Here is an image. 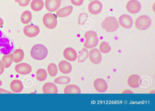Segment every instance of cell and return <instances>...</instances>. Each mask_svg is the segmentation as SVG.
<instances>
[{"label": "cell", "instance_id": "obj_4", "mask_svg": "<svg viewBox=\"0 0 155 111\" xmlns=\"http://www.w3.org/2000/svg\"><path fill=\"white\" fill-rule=\"evenodd\" d=\"M151 24V19L146 15L139 16L136 20L134 23L136 28L141 30L147 29L150 26Z\"/></svg>", "mask_w": 155, "mask_h": 111}, {"label": "cell", "instance_id": "obj_31", "mask_svg": "<svg viewBox=\"0 0 155 111\" xmlns=\"http://www.w3.org/2000/svg\"><path fill=\"white\" fill-rule=\"evenodd\" d=\"M84 0H71L72 4L75 6H79L83 4Z\"/></svg>", "mask_w": 155, "mask_h": 111}, {"label": "cell", "instance_id": "obj_18", "mask_svg": "<svg viewBox=\"0 0 155 111\" xmlns=\"http://www.w3.org/2000/svg\"><path fill=\"white\" fill-rule=\"evenodd\" d=\"M10 87L11 90L15 93H19L23 89L22 82L18 79H15L12 81L10 83Z\"/></svg>", "mask_w": 155, "mask_h": 111}, {"label": "cell", "instance_id": "obj_5", "mask_svg": "<svg viewBox=\"0 0 155 111\" xmlns=\"http://www.w3.org/2000/svg\"><path fill=\"white\" fill-rule=\"evenodd\" d=\"M43 22L44 25L48 28L53 29L57 24V20L56 15L51 13L45 14L43 18Z\"/></svg>", "mask_w": 155, "mask_h": 111}, {"label": "cell", "instance_id": "obj_26", "mask_svg": "<svg viewBox=\"0 0 155 111\" xmlns=\"http://www.w3.org/2000/svg\"><path fill=\"white\" fill-rule=\"evenodd\" d=\"M47 70L49 74L51 76H56L58 72V69L56 64L54 63H50L48 66Z\"/></svg>", "mask_w": 155, "mask_h": 111}, {"label": "cell", "instance_id": "obj_6", "mask_svg": "<svg viewBox=\"0 0 155 111\" xmlns=\"http://www.w3.org/2000/svg\"><path fill=\"white\" fill-rule=\"evenodd\" d=\"M40 31L39 28L38 26L32 24L25 26L23 30L25 35L30 38L37 36L39 33Z\"/></svg>", "mask_w": 155, "mask_h": 111}, {"label": "cell", "instance_id": "obj_24", "mask_svg": "<svg viewBox=\"0 0 155 111\" xmlns=\"http://www.w3.org/2000/svg\"><path fill=\"white\" fill-rule=\"evenodd\" d=\"M32 18L31 12L28 10L25 11L22 14L21 17V21L24 24H27L31 21Z\"/></svg>", "mask_w": 155, "mask_h": 111}, {"label": "cell", "instance_id": "obj_34", "mask_svg": "<svg viewBox=\"0 0 155 111\" xmlns=\"http://www.w3.org/2000/svg\"><path fill=\"white\" fill-rule=\"evenodd\" d=\"M3 19L0 17V28L3 25Z\"/></svg>", "mask_w": 155, "mask_h": 111}, {"label": "cell", "instance_id": "obj_37", "mask_svg": "<svg viewBox=\"0 0 155 111\" xmlns=\"http://www.w3.org/2000/svg\"><path fill=\"white\" fill-rule=\"evenodd\" d=\"M88 0V1H92V0Z\"/></svg>", "mask_w": 155, "mask_h": 111}, {"label": "cell", "instance_id": "obj_10", "mask_svg": "<svg viewBox=\"0 0 155 111\" xmlns=\"http://www.w3.org/2000/svg\"><path fill=\"white\" fill-rule=\"evenodd\" d=\"M15 69L17 73L21 75H25L31 72L32 68L29 64L25 63H21L16 65Z\"/></svg>", "mask_w": 155, "mask_h": 111}, {"label": "cell", "instance_id": "obj_17", "mask_svg": "<svg viewBox=\"0 0 155 111\" xmlns=\"http://www.w3.org/2000/svg\"><path fill=\"white\" fill-rule=\"evenodd\" d=\"M58 67L59 71L63 74H69L72 70L71 64L65 60L61 61L58 64Z\"/></svg>", "mask_w": 155, "mask_h": 111}, {"label": "cell", "instance_id": "obj_35", "mask_svg": "<svg viewBox=\"0 0 155 111\" xmlns=\"http://www.w3.org/2000/svg\"><path fill=\"white\" fill-rule=\"evenodd\" d=\"M2 32L0 30V38L2 36Z\"/></svg>", "mask_w": 155, "mask_h": 111}, {"label": "cell", "instance_id": "obj_11", "mask_svg": "<svg viewBox=\"0 0 155 111\" xmlns=\"http://www.w3.org/2000/svg\"><path fill=\"white\" fill-rule=\"evenodd\" d=\"M93 85L96 90L99 92H104L107 88V85L106 81L103 79L98 78L93 82Z\"/></svg>", "mask_w": 155, "mask_h": 111}, {"label": "cell", "instance_id": "obj_29", "mask_svg": "<svg viewBox=\"0 0 155 111\" xmlns=\"http://www.w3.org/2000/svg\"><path fill=\"white\" fill-rule=\"evenodd\" d=\"M100 51L103 53H107L110 52L111 48L109 44L104 41L102 42L99 45Z\"/></svg>", "mask_w": 155, "mask_h": 111}, {"label": "cell", "instance_id": "obj_28", "mask_svg": "<svg viewBox=\"0 0 155 111\" xmlns=\"http://www.w3.org/2000/svg\"><path fill=\"white\" fill-rule=\"evenodd\" d=\"M89 52L86 48H84L81 50V53L78 57V62H83L88 57Z\"/></svg>", "mask_w": 155, "mask_h": 111}, {"label": "cell", "instance_id": "obj_25", "mask_svg": "<svg viewBox=\"0 0 155 111\" xmlns=\"http://www.w3.org/2000/svg\"><path fill=\"white\" fill-rule=\"evenodd\" d=\"M47 74L45 70L43 69H38L36 72V78L40 81H44L47 78Z\"/></svg>", "mask_w": 155, "mask_h": 111}, {"label": "cell", "instance_id": "obj_16", "mask_svg": "<svg viewBox=\"0 0 155 111\" xmlns=\"http://www.w3.org/2000/svg\"><path fill=\"white\" fill-rule=\"evenodd\" d=\"M42 90L44 94H57L58 92L56 85L51 82L45 83L43 86Z\"/></svg>", "mask_w": 155, "mask_h": 111}, {"label": "cell", "instance_id": "obj_14", "mask_svg": "<svg viewBox=\"0 0 155 111\" xmlns=\"http://www.w3.org/2000/svg\"><path fill=\"white\" fill-rule=\"evenodd\" d=\"M63 56L67 60L73 61L77 58V54L76 51L71 47H68L64 49L63 51Z\"/></svg>", "mask_w": 155, "mask_h": 111}, {"label": "cell", "instance_id": "obj_12", "mask_svg": "<svg viewBox=\"0 0 155 111\" xmlns=\"http://www.w3.org/2000/svg\"><path fill=\"white\" fill-rule=\"evenodd\" d=\"M118 20L120 26L125 28H130L132 26L133 20L128 15L122 14L119 17Z\"/></svg>", "mask_w": 155, "mask_h": 111}, {"label": "cell", "instance_id": "obj_22", "mask_svg": "<svg viewBox=\"0 0 155 111\" xmlns=\"http://www.w3.org/2000/svg\"><path fill=\"white\" fill-rule=\"evenodd\" d=\"M30 6L33 10L39 11L43 8L44 2L42 0H33L31 3Z\"/></svg>", "mask_w": 155, "mask_h": 111}, {"label": "cell", "instance_id": "obj_15", "mask_svg": "<svg viewBox=\"0 0 155 111\" xmlns=\"http://www.w3.org/2000/svg\"><path fill=\"white\" fill-rule=\"evenodd\" d=\"M140 79V77L139 75L136 74H131L127 79V83L131 88H137L139 86Z\"/></svg>", "mask_w": 155, "mask_h": 111}, {"label": "cell", "instance_id": "obj_19", "mask_svg": "<svg viewBox=\"0 0 155 111\" xmlns=\"http://www.w3.org/2000/svg\"><path fill=\"white\" fill-rule=\"evenodd\" d=\"M73 7L71 5L61 8L56 12V15L58 17H63L70 15L72 13Z\"/></svg>", "mask_w": 155, "mask_h": 111}, {"label": "cell", "instance_id": "obj_32", "mask_svg": "<svg viewBox=\"0 0 155 111\" xmlns=\"http://www.w3.org/2000/svg\"><path fill=\"white\" fill-rule=\"evenodd\" d=\"M5 69L4 64L2 60H0V75L4 72Z\"/></svg>", "mask_w": 155, "mask_h": 111}, {"label": "cell", "instance_id": "obj_23", "mask_svg": "<svg viewBox=\"0 0 155 111\" xmlns=\"http://www.w3.org/2000/svg\"><path fill=\"white\" fill-rule=\"evenodd\" d=\"M13 54L14 56L13 61L16 63H18L21 61L24 57V52L21 49H16Z\"/></svg>", "mask_w": 155, "mask_h": 111}, {"label": "cell", "instance_id": "obj_27", "mask_svg": "<svg viewBox=\"0 0 155 111\" xmlns=\"http://www.w3.org/2000/svg\"><path fill=\"white\" fill-rule=\"evenodd\" d=\"M70 78L67 76H61L56 78L54 81L55 83L59 84H66L70 81Z\"/></svg>", "mask_w": 155, "mask_h": 111}, {"label": "cell", "instance_id": "obj_21", "mask_svg": "<svg viewBox=\"0 0 155 111\" xmlns=\"http://www.w3.org/2000/svg\"><path fill=\"white\" fill-rule=\"evenodd\" d=\"M14 56L13 53L5 54L2 58L5 68H7L9 67L13 60Z\"/></svg>", "mask_w": 155, "mask_h": 111}, {"label": "cell", "instance_id": "obj_33", "mask_svg": "<svg viewBox=\"0 0 155 111\" xmlns=\"http://www.w3.org/2000/svg\"><path fill=\"white\" fill-rule=\"evenodd\" d=\"M12 92L6 91V90L0 88V93H12Z\"/></svg>", "mask_w": 155, "mask_h": 111}, {"label": "cell", "instance_id": "obj_8", "mask_svg": "<svg viewBox=\"0 0 155 111\" xmlns=\"http://www.w3.org/2000/svg\"><path fill=\"white\" fill-rule=\"evenodd\" d=\"M126 7L129 12L135 14L137 13L140 10L141 5L138 1L136 0H131L127 2Z\"/></svg>", "mask_w": 155, "mask_h": 111}, {"label": "cell", "instance_id": "obj_7", "mask_svg": "<svg viewBox=\"0 0 155 111\" xmlns=\"http://www.w3.org/2000/svg\"><path fill=\"white\" fill-rule=\"evenodd\" d=\"M89 11L91 14L94 15L99 14L102 11V5L101 2L98 0H94L91 2L88 7Z\"/></svg>", "mask_w": 155, "mask_h": 111}, {"label": "cell", "instance_id": "obj_2", "mask_svg": "<svg viewBox=\"0 0 155 111\" xmlns=\"http://www.w3.org/2000/svg\"><path fill=\"white\" fill-rule=\"evenodd\" d=\"M84 37L85 41L84 45L85 48H91L97 45L99 40L95 32L92 30L87 31L85 33Z\"/></svg>", "mask_w": 155, "mask_h": 111}, {"label": "cell", "instance_id": "obj_20", "mask_svg": "<svg viewBox=\"0 0 155 111\" xmlns=\"http://www.w3.org/2000/svg\"><path fill=\"white\" fill-rule=\"evenodd\" d=\"M81 91L78 86L73 84L66 86L64 89V94H80Z\"/></svg>", "mask_w": 155, "mask_h": 111}, {"label": "cell", "instance_id": "obj_9", "mask_svg": "<svg viewBox=\"0 0 155 111\" xmlns=\"http://www.w3.org/2000/svg\"><path fill=\"white\" fill-rule=\"evenodd\" d=\"M89 58L91 62L94 64L99 63L102 60L101 52L97 49H91L89 53Z\"/></svg>", "mask_w": 155, "mask_h": 111}, {"label": "cell", "instance_id": "obj_1", "mask_svg": "<svg viewBox=\"0 0 155 111\" xmlns=\"http://www.w3.org/2000/svg\"><path fill=\"white\" fill-rule=\"evenodd\" d=\"M30 54L32 58L37 60H42L45 59L48 54V50L44 45L37 44L31 48Z\"/></svg>", "mask_w": 155, "mask_h": 111}, {"label": "cell", "instance_id": "obj_3", "mask_svg": "<svg viewBox=\"0 0 155 111\" xmlns=\"http://www.w3.org/2000/svg\"><path fill=\"white\" fill-rule=\"evenodd\" d=\"M101 27L106 31L112 32L116 31L119 27L118 22L114 17H108L102 21Z\"/></svg>", "mask_w": 155, "mask_h": 111}, {"label": "cell", "instance_id": "obj_36", "mask_svg": "<svg viewBox=\"0 0 155 111\" xmlns=\"http://www.w3.org/2000/svg\"><path fill=\"white\" fill-rule=\"evenodd\" d=\"M2 82L1 80H0V86L2 85Z\"/></svg>", "mask_w": 155, "mask_h": 111}, {"label": "cell", "instance_id": "obj_30", "mask_svg": "<svg viewBox=\"0 0 155 111\" xmlns=\"http://www.w3.org/2000/svg\"><path fill=\"white\" fill-rule=\"evenodd\" d=\"M31 0H15V2H18L21 6L25 7L29 3Z\"/></svg>", "mask_w": 155, "mask_h": 111}, {"label": "cell", "instance_id": "obj_13", "mask_svg": "<svg viewBox=\"0 0 155 111\" xmlns=\"http://www.w3.org/2000/svg\"><path fill=\"white\" fill-rule=\"evenodd\" d=\"M61 2V0H46L45 3V8L49 12L56 11L59 8Z\"/></svg>", "mask_w": 155, "mask_h": 111}]
</instances>
